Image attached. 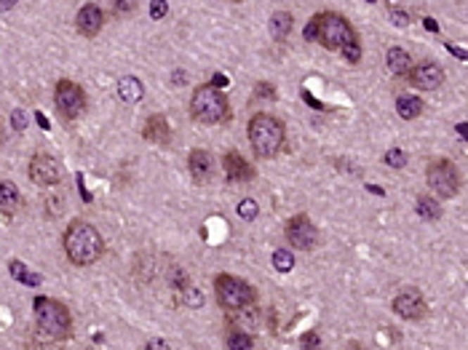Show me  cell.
Masks as SVG:
<instances>
[{
    "label": "cell",
    "instance_id": "6da1fadb",
    "mask_svg": "<svg viewBox=\"0 0 468 350\" xmlns=\"http://www.w3.org/2000/svg\"><path fill=\"white\" fill-rule=\"evenodd\" d=\"M305 38L308 41H319L329 51H340L350 65H356L361 59V43L356 30L350 27L346 16L334 14V11H324V14L313 16L305 30Z\"/></svg>",
    "mask_w": 468,
    "mask_h": 350
},
{
    "label": "cell",
    "instance_id": "7a4b0ae2",
    "mask_svg": "<svg viewBox=\"0 0 468 350\" xmlns=\"http://www.w3.org/2000/svg\"><path fill=\"white\" fill-rule=\"evenodd\" d=\"M65 252L72 265L86 268V265H94L99 257L105 254V241H102L99 230L94 225L83 222V219H75L65 230Z\"/></svg>",
    "mask_w": 468,
    "mask_h": 350
},
{
    "label": "cell",
    "instance_id": "3957f363",
    "mask_svg": "<svg viewBox=\"0 0 468 350\" xmlns=\"http://www.w3.org/2000/svg\"><path fill=\"white\" fill-rule=\"evenodd\" d=\"M246 131H249V145L257 158H276V153L284 148L286 129L270 112H257L246 126Z\"/></svg>",
    "mask_w": 468,
    "mask_h": 350
},
{
    "label": "cell",
    "instance_id": "277c9868",
    "mask_svg": "<svg viewBox=\"0 0 468 350\" xmlns=\"http://www.w3.org/2000/svg\"><path fill=\"white\" fill-rule=\"evenodd\" d=\"M35 321H38V329L49 339H62V337L70 335V310L56 302L51 297H38L35 299Z\"/></svg>",
    "mask_w": 468,
    "mask_h": 350
},
{
    "label": "cell",
    "instance_id": "5b68a950",
    "mask_svg": "<svg viewBox=\"0 0 468 350\" xmlns=\"http://www.w3.org/2000/svg\"><path fill=\"white\" fill-rule=\"evenodd\" d=\"M214 294H217L220 308L233 310V313L246 310L249 305H254V299H257L252 286L244 281V278H239V276H230V273L217 276V281H214Z\"/></svg>",
    "mask_w": 468,
    "mask_h": 350
},
{
    "label": "cell",
    "instance_id": "8992f818",
    "mask_svg": "<svg viewBox=\"0 0 468 350\" xmlns=\"http://www.w3.org/2000/svg\"><path fill=\"white\" fill-rule=\"evenodd\" d=\"M190 112L201 123H222L227 118V99L212 83L198 86L190 96Z\"/></svg>",
    "mask_w": 468,
    "mask_h": 350
},
{
    "label": "cell",
    "instance_id": "52a82bcc",
    "mask_svg": "<svg viewBox=\"0 0 468 350\" xmlns=\"http://www.w3.org/2000/svg\"><path fill=\"white\" fill-rule=\"evenodd\" d=\"M426 179L431 190L439 195V198H455L460 193V171L455 169L453 161L439 158V161L428 163Z\"/></svg>",
    "mask_w": 468,
    "mask_h": 350
},
{
    "label": "cell",
    "instance_id": "ba28073f",
    "mask_svg": "<svg viewBox=\"0 0 468 350\" xmlns=\"http://www.w3.org/2000/svg\"><path fill=\"white\" fill-rule=\"evenodd\" d=\"M53 102H56V110L65 115V118H78L86 110V91L80 89L78 83L72 81H59L56 83V94H53Z\"/></svg>",
    "mask_w": 468,
    "mask_h": 350
},
{
    "label": "cell",
    "instance_id": "9c48e42d",
    "mask_svg": "<svg viewBox=\"0 0 468 350\" xmlns=\"http://www.w3.org/2000/svg\"><path fill=\"white\" fill-rule=\"evenodd\" d=\"M286 241L292 243L294 249H300V252H310L316 243H319V230L316 225L308 219L305 214H297L292 216L289 222H286Z\"/></svg>",
    "mask_w": 468,
    "mask_h": 350
},
{
    "label": "cell",
    "instance_id": "30bf717a",
    "mask_svg": "<svg viewBox=\"0 0 468 350\" xmlns=\"http://www.w3.org/2000/svg\"><path fill=\"white\" fill-rule=\"evenodd\" d=\"M30 179H32L35 185H43V188L59 185V179H62V169H59L56 158H51L49 153H38V155H32V161H30Z\"/></svg>",
    "mask_w": 468,
    "mask_h": 350
},
{
    "label": "cell",
    "instance_id": "8fae6325",
    "mask_svg": "<svg viewBox=\"0 0 468 350\" xmlns=\"http://www.w3.org/2000/svg\"><path fill=\"white\" fill-rule=\"evenodd\" d=\"M393 313L407 318V321H417V318L426 316V299L417 289H404L393 299Z\"/></svg>",
    "mask_w": 468,
    "mask_h": 350
},
{
    "label": "cell",
    "instance_id": "7c38bea8",
    "mask_svg": "<svg viewBox=\"0 0 468 350\" xmlns=\"http://www.w3.org/2000/svg\"><path fill=\"white\" fill-rule=\"evenodd\" d=\"M410 81H412V86L420 89V91H436L441 83H444V70H441L436 62H420V65H415L412 72H410Z\"/></svg>",
    "mask_w": 468,
    "mask_h": 350
},
{
    "label": "cell",
    "instance_id": "4fadbf2b",
    "mask_svg": "<svg viewBox=\"0 0 468 350\" xmlns=\"http://www.w3.org/2000/svg\"><path fill=\"white\" fill-rule=\"evenodd\" d=\"M75 25H78L80 35L94 38L102 30V25H105V14H102V8L96 3H86V6H80L78 16H75Z\"/></svg>",
    "mask_w": 468,
    "mask_h": 350
},
{
    "label": "cell",
    "instance_id": "5bb4252c",
    "mask_svg": "<svg viewBox=\"0 0 468 350\" xmlns=\"http://www.w3.org/2000/svg\"><path fill=\"white\" fill-rule=\"evenodd\" d=\"M222 166H225L227 179H233V182H249V179H254V166L241 153H225Z\"/></svg>",
    "mask_w": 468,
    "mask_h": 350
},
{
    "label": "cell",
    "instance_id": "9a60e30c",
    "mask_svg": "<svg viewBox=\"0 0 468 350\" xmlns=\"http://www.w3.org/2000/svg\"><path fill=\"white\" fill-rule=\"evenodd\" d=\"M187 169H190V174H193L196 182H209L214 174L212 155H209L206 150H190V155H187Z\"/></svg>",
    "mask_w": 468,
    "mask_h": 350
},
{
    "label": "cell",
    "instance_id": "2e32d148",
    "mask_svg": "<svg viewBox=\"0 0 468 350\" xmlns=\"http://www.w3.org/2000/svg\"><path fill=\"white\" fill-rule=\"evenodd\" d=\"M145 139L147 142H158V145H166L172 139V126L163 115H150L145 123Z\"/></svg>",
    "mask_w": 468,
    "mask_h": 350
},
{
    "label": "cell",
    "instance_id": "e0dca14e",
    "mask_svg": "<svg viewBox=\"0 0 468 350\" xmlns=\"http://www.w3.org/2000/svg\"><path fill=\"white\" fill-rule=\"evenodd\" d=\"M386 65L393 75H410L412 72V56H410V51H404L401 46H393V48H388Z\"/></svg>",
    "mask_w": 468,
    "mask_h": 350
},
{
    "label": "cell",
    "instance_id": "ac0fdd59",
    "mask_svg": "<svg viewBox=\"0 0 468 350\" xmlns=\"http://www.w3.org/2000/svg\"><path fill=\"white\" fill-rule=\"evenodd\" d=\"M19 203H22L19 190L13 188V182L3 179V182H0V212H3L6 216H11L13 212L19 209Z\"/></svg>",
    "mask_w": 468,
    "mask_h": 350
},
{
    "label": "cell",
    "instance_id": "d6986e66",
    "mask_svg": "<svg viewBox=\"0 0 468 350\" xmlns=\"http://www.w3.org/2000/svg\"><path fill=\"white\" fill-rule=\"evenodd\" d=\"M145 94V86L137 81L134 75H126V78H120L118 81V96L120 102H126V105H134V102H139Z\"/></svg>",
    "mask_w": 468,
    "mask_h": 350
},
{
    "label": "cell",
    "instance_id": "ffe728a7",
    "mask_svg": "<svg viewBox=\"0 0 468 350\" xmlns=\"http://www.w3.org/2000/svg\"><path fill=\"white\" fill-rule=\"evenodd\" d=\"M396 112H399L404 121H415L420 112H423V99L415 94H404L396 99Z\"/></svg>",
    "mask_w": 468,
    "mask_h": 350
},
{
    "label": "cell",
    "instance_id": "44dd1931",
    "mask_svg": "<svg viewBox=\"0 0 468 350\" xmlns=\"http://www.w3.org/2000/svg\"><path fill=\"white\" fill-rule=\"evenodd\" d=\"M292 25H294V19L289 11H276V14L270 16V32H273L276 41H284V38L292 32Z\"/></svg>",
    "mask_w": 468,
    "mask_h": 350
},
{
    "label": "cell",
    "instance_id": "7402d4cb",
    "mask_svg": "<svg viewBox=\"0 0 468 350\" xmlns=\"http://www.w3.org/2000/svg\"><path fill=\"white\" fill-rule=\"evenodd\" d=\"M415 209H417V214L423 216L426 222H436V219L441 216V206L434 201V198H428V195H417Z\"/></svg>",
    "mask_w": 468,
    "mask_h": 350
},
{
    "label": "cell",
    "instance_id": "603a6c76",
    "mask_svg": "<svg viewBox=\"0 0 468 350\" xmlns=\"http://www.w3.org/2000/svg\"><path fill=\"white\" fill-rule=\"evenodd\" d=\"M11 276L19 283H25V286H40V281H43L38 273H32V270L27 268L25 262H19V259H13L11 262Z\"/></svg>",
    "mask_w": 468,
    "mask_h": 350
},
{
    "label": "cell",
    "instance_id": "cb8c5ba5",
    "mask_svg": "<svg viewBox=\"0 0 468 350\" xmlns=\"http://www.w3.org/2000/svg\"><path fill=\"white\" fill-rule=\"evenodd\" d=\"M273 268L279 270V273H289L294 268V254L289 249H276L273 252Z\"/></svg>",
    "mask_w": 468,
    "mask_h": 350
},
{
    "label": "cell",
    "instance_id": "d4e9b609",
    "mask_svg": "<svg viewBox=\"0 0 468 350\" xmlns=\"http://www.w3.org/2000/svg\"><path fill=\"white\" fill-rule=\"evenodd\" d=\"M227 348L230 350H252L254 348V339L246 332H233L227 337Z\"/></svg>",
    "mask_w": 468,
    "mask_h": 350
},
{
    "label": "cell",
    "instance_id": "484cf974",
    "mask_svg": "<svg viewBox=\"0 0 468 350\" xmlns=\"http://www.w3.org/2000/svg\"><path fill=\"white\" fill-rule=\"evenodd\" d=\"M257 214H260V206H257L254 198H244V201L239 203V216L241 219H254Z\"/></svg>",
    "mask_w": 468,
    "mask_h": 350
},
{
    "label": "cell",
    "instance_id": "4316f807",
    "mask_svg": "<svg viewBox=\"0 0 468 350\" xmlns=\"http://www.w3.org/2000/svg\"><path fill=\"white\" fill-rule=\"evenodd\" d=\"M383 161L391 166V169H404V163H407V155H404V150H399V148H391L386 153V158Z\"/></svg>",
    "mask_w": 468,
    "mask_h": 350
},
{
    "label": "cell",
    "instance_id": "83f0119b",
    "mask_svg": "<svg viewBox=\"0 0 468 350\" xmlns=\"http://www.w3.org/2000/svg\"><path fill=\"white\" fill-rule=\"evenodd\" d=\"M300 345H303V350H319L321 348L319 332H305V335L300 337Z\"/></svg>",
    "mask_w": 468,
    "mask_h": 350
},
{
    "label": "cell",
    "instance_id": "f1b7e54d",
    "mask_svg": "<svg viewBox=\"0 0 468 350\" xmlns=\"http://www.w3.org/2000/svg\"><path fill=\"white\" fill-rule=\"evenodd\" d=\"M254 94L263 96V99H273V96H276V86H270V83H257V86H254Z\"/></svg>",
    "mask_w": 468,
    "mask_h": 350
},
{
    "label": "cell",
    "instance_id": "f546056e",
    "mask_svg": "<svg viewBox=\"0 0 468 350\" xmlns=\"http://www.w3.org/2000/svg\"><path fill=\"white\" fill-rule=\"evenodd\" d=\"M391 19H393L399 27H407V25H410V14H407V11H401L399 6H393V8H391Z\"/></svg>",
    "mask_w": 468,
    "mask_h": 350
},
{
    "label": "cell",
    "instance_id": "4dcf8cb0",
    "mask_svg": "<svg viewBox=\"0 0 468 350\" xmlns=\"http://www.w3.org/2000/svg\"><path fill=\"white\" fill-rule=\"evenodd\" d=\"M11 123H13V129H16V131H25L27 129V112L25 110H16V112L11 115Z\"/></svg>",
    "mask_w": 468,
    "mask_h": 350
},
{
    "label": "cell",
    "instance_id": "1f68e13d",
    "mask_svg": "<svg viewBox=\"0 0 468 350\" xmlns=\"http://www.w3.org/2000/svg\"><path fill=\"white\" fill-rule=\"evenodd\" d=\"M166 11H169V6H166L163 0H156V3H150V16H153V19H160V16H166Z\"/></svg>",
    "mask_w": 468,
    "mask_h": 350
},
{
    "label": "cell",
    "instance_id": "d6a6232c",
    "mask_svg": "<svg viewBox=\"0 0 468 350\" xmlns=\"http://www.w3.org/2000/svg\"><path fill=\"white\" fill-rule=\"evenodd\" d=\"M145 350H172V348H169V342H163V339H150L145 345Z\"/></svg>",
    "mask_w": 468,
    "mask_h": 350
},
{
    "label": "cell",
    "instance_id": "836d02e7",
    "mask_svg": "<svg viewBox=\"0 0 468 350\" xmlns=\"http://www.w3.org/2000/svg\"><path fill=\"white\" fill-rule=\"evenodd\" d=\"M35 121H38L40 129H51V123H49V118H46L43 112H35Z\"/></svg>",
    "mask_w": 468,
    "mask_h": 350
},
{
    "label": "cell",
    "instance_id": "e575fe53",
    "mask_svg": "<svg viewBox=\"0 0 468 350\" xmlns=\"http://www.w3.org/2000/svg\"><path fill=\"white\" fill-rule=\"evenodd\" d=\"M212 86H214V89H222V86H227V78H225V75H214Z\"/></svg>",
    "mask_w": 468,
    "mask_h": 350
},
{
    "label": "cell",
    "instance_id": "d590c367",
    "mask_svg": "<svg viewBox=\"0 0 468 350\" xmlns=\"http://www.w3.org/2000/svg\"><path fill=\"white\" fill-rule=\"evenodd\" d=\"M303 96H305V102H308V105H310V108H316V110H324V105H321V102H316V99H313V96L308 94V91H303Z\"/></svg>",
    "mask_w": 468,
    "mask_h": 350
},
{
    "label": "cell",
    "instance_id": "8d00e7d4",
    "mask_svg": "<svg viewBox=\"0 0 468 350\" xmlns=\"http://www.w3.org/2000/svg\"><path fill=\"white\" fill-rule=\"evenodd\" d=\"M450 51H453L457 59H468V51H463V48H457V46H450Z\"/></svg>",
    "mask_w": 468,
    "mask_h": 350
},
{
    "label": "cell",
    "instance_id": "74e56055",
    "mask_svg": "<svg viewBox=\"0 0 468 350\" xmlns=\"http://www.w3.org/2000/svg\"><path fill=\"white\" fill-rule=\"evenodd\" d=\"M457 134L463 136V139H468V123H457Z\"/></svg>",
    "mask_w": 468,
    "mask_h": 350
},
{
    "label": "cell",
    "instance_id": "f35d334b",
    "mask_svg": "<svg viewBox=\"0 0 468 350\" xmlns=\"http://www.w3.org/2000/svg\"><path fill=\"white\" fill-rule=\"evenodd\" d=\"M426 27L431 30V32H436V22H434V19H426Z\"/></svg>",
    "mask_w": 468,
    "mask_h": 350
}]
</instances>
